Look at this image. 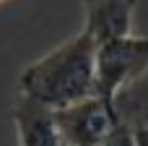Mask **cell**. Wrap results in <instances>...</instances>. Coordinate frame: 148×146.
Instances as JSON below:
<instances>
[{
  "instance_id": "5b68a950",
  "label": "cell",
  "mask_w": 148,
  "mask_h": 146,
  "mask_svg": "<svg viewBox=\"0 0 148 146\" xmlns=\"http://www.w3.org/2000/svg\"><path fill=\"white\" fill-rule=\"evenodd\" d=\"M81 3L86 13L83 29L94 37L96 44L133 31V13L138 0H81Z\"/></svg>"
},
{
  "instance_id": "6da1fadb",
  "label": "cell",
  "mask_w": 148,
  "mask_h": 146,
  "mask_svg": "<svg viewBox=\"0 0 148 146\" xmlns=\"http://www.w3.org/2000/svg\"><path fill=\"white\" fill-rule=\"evenodd\" d=\"M96 91V42L81 29L18 76V94H26L52 110L73 104Z\"/></svg>"
},
{
  "instance_id": "3957f363",
  "label": "cell",
  "mask_w": 148,
  "mask_h": 146,
  "mask_svg": "<svg viewBox=\"0 0 148 146\" xmlns=\"http://www.w3.org/2000/svg\"><path fill=\"white\" fill-rule=\"evenodd\" d=\"M55 118L65 146H94L125 123L120 104L96 91L55 110Z\"/></svg>"
},
{
  "instance_id": "7a4b0ae2",
  "label": "cell",
  "mask_w": 148,
  "mask_h": 146,
  "mask_svg": "<svg viewBox=\"0 0 148 146\" xmlns=\"http://www.w3.org/2000/svg\"><path fill=\"white\" fill-rule=\"evenodd\" d=\"M148 73V37L122 34L96 44V94L120 102V94Z\"/></svg>"
},
{
  "instance_id": "52a82bcc",
  "label": "cell",
  "mask_w": 148,
  "mask_h": 146,
  "mask_svg": "<svg viewBox=\"0 0 148 146\" xmlns=\"http://www.w3.org/2000/svg\"><path fill=\"white\" fill-rule=\"evenodd\" d=\"M135 133H138V146H148V123L135 128Z\"/></svg>"
},
{
  "instance_id": "277c9868",
  "label": "cell",
  "mask_w": 148,
  "mask_h": 146,
  "mask_svg": "<svg viewBox=\"0 0 148 146\" xmlns=\"http://www.w3.org/2000/svg\"><path fill=\"white\" fill-rule=\"evenodd\" d=\"M13 123H16L18 146H65L62 133L57 128L55 110L26 94L16 97Z\"/></svg>"
},
{
  "instance_id": "8992f818",
  "label": "cell",
  "mask_w": 148,
  "mask_h": 146,
  "mask_svg": "<svg viewBox=\"0 0 148 146\" xmlns=\"http://www.w3.org/2000/svg\"><path fill=\"white\" fill-rule=\"evenodd\" d=\"M94 146H138V133H135V128L125 120L120 128H114L104 141H99V144Z\"/></svg>"
},
{
  "instance_id": "ba28073f",
  "label": "cell",
  "mask_w": 148,
  "mask_h": 146,
  "mask_svg": "<svg viewBox=\"0 0 148 146\" xmlns=\"http://www.w3.org/2000/svg\"><path fill=\"white\" fill-rule=\"evenodd\" d=\"M0 3H5V0H0Z\"/></svg>"
}]
</instances>
